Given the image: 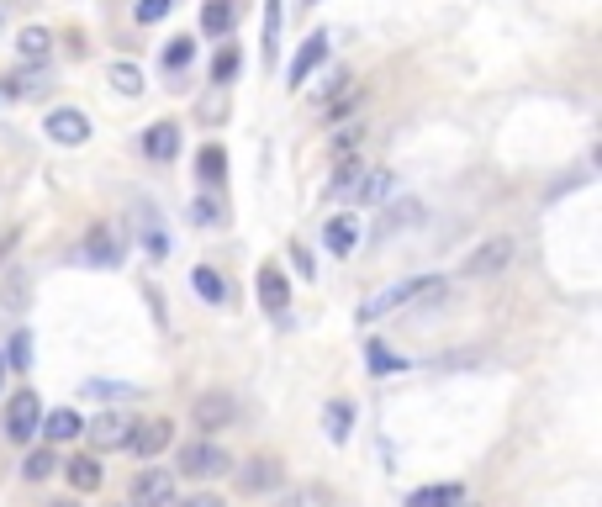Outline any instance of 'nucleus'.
<instances>
[{
	"mask_svg": "<svg viewBox=\"0 0 602 507\" xmlns=\"http://www.w3.org/2000/svg\"><path fill=\"white\" fill-rule=\"evenodd\" d=\"M191 280H196V291H201V302H228V280H222V275H217L212 265H201V270H196Z\"/></svg>",
	"mask_w": 602,
	"mask_h": 507,
	"instance_id": "obj_27",
	"label": "nucleus"
},
{
	"mask_svg": "<svg viewBox=\"0 0 602 507\" xmlns=\"http://www.w3.org/2000/svg\"><path fill=\"white\" fill-rule=\"evenodd\" d=\"M180 507H222V497H206V492H201V497H185Z\"/></svg>",
	"mask_w": 602,
	"mask_h": 507,
	"instance_id": "obj_44",
	"label": "nucleus"
},
{
	"mask_svg": "<svg viewBox=\"0 0 602 507\" xmlns=\"http://www.w3.org/2000/svg\"><path fill=\"white\" fill-rule=\"evenodd\" d=\"M85 259H101L106 270H111V265H122V254H117V243H111L106 228H96V233L85 238Z\"/></svg>",
	"mask_w": 602,
	"mask_h": 507,
	"instance_id": "obj_26",
	"label": "nucleus"
},
{
	"mask_svg": "<svg viewBox=\"0 0 602 507\" xmlns=\"http://www.w3.org/2000/svg\"><path fill=\"white\" fill-rule=\"evenodd\" d=\"M59 455H53V449H32V455H27V465H22V471H27V481H48L53 471H59Z\"/></svg>",
	"mask_w": 602,
	"mask_h": 507,
	"instance_id": "obj_28",
	"label": "nucleus"
},
{
	"mask_svg": "<svg viewBox=\"0 0 602 507\" xmlns=\"http://www.w3.org/2000/svg\"><path fill=\"white\" fill-rule=\"evenodd\" d=\"M323 243H328L333 254H344V259H349L354 249H360V222H354V217H328Z\"/></svg>",
	"mask_w": 602,
	"mask_h": 507,
	"instance_id": "obj_15",
	"label": "nucleus"
},
{
	"mask_svg": "<svg viewBox=\"0 0 602 507\" xmlns=\"http://www.w3.org/2000/svg\"><path fill=\"white\" fill-rule=\"evenodd\" d=\"M275 507H333V492H328V486H296V492H286V497H280Z\"/></svg>",
	"mask_w": 602,
	"mask_h": 507,
	"instance_id": "obj_25",
	"label": "nucleus"
},
{
	"mask_svg": "<svg viewBox=\"0 0 602 507\" xmlns=\"http://www.w3.org/2000/svg\"><path fill=\"white\" fill-rule=\"evenodd\" d=\"M280 48V0H265V64H275Z\"/></svg>",
	"mask_w": 602,
	"mask_h": 507,
	"instance_id": "obj_30",
	"label": "nucleus"
},
{
	"mask_svg": "<svg viewBox=\"0 0 602 507\" xmlns=\"http://www.w3.org/2000/svg\"><path fill=\"white\" fill-rule=\"evenodd\" d=\"M53 507H74V502H53Z\"/></svg>",
	"mask_w": 602,
	"mask_h": 507,
	"instance_id": "obj_45",
	"label": "nucleus"
},
{
	"mask_svg": "<svg viewBox=\"0 0 602 507\" xmlns=\"http://www.w3.org/2000/svg\"><path fill=\"white\" fill-rule=\"evenodd\" d=\"M85 397H133V386H117V381H85Z\"/></svg>",
	"mask_w": 602,
	"mask_h": 507,
	"instance_id": "obj_38",
	"label": "nucleus"
},
{
	"mask_svg": "<svg viewBox=\"0 0 602 507\" xmlns=\"http://www.w3.org/2000/svg\"><path fill=\"white\" fill-rule=\"evenodd\" d=\"M106 80H111V90H117V96H143V90H148V80H143L138 64H111Z\"/></svg>",
	"mask_w": 602,
	"mask_h": 507,
	"instance_id": "obj_23",
	"label": "nucleus"
},
{
	"mask_svg": "<svg viewBox=\"0 0 602 507\" xmlns=\"http://www.w3.org/2000/svg\"><path fill=\"white\" fill-rule=\"evenodd\" d=\"M191 217L201 222V228H212V222H217V206H212V201H206V196H201V201L191 206Z\"/></svg>",
	"mask_w": 602,
	"mask_h": 507,
	"instance_id": "obj_42",
	"label": "nucleus"
},
{
	"mask_svg": "<svg viewBox=\"0 0 602 507\" xmlns=\"http://www.w3.org/2000/svg\"><path fill=\"white\" fill-rule=\"evenodd\" d=\"M354 106H360V85H344V90H338V96L328 101V111H323V117H328V122H344Z\"/></svg>",
	"mask_w": 602,
	"mask_h": 507,
	"instance_id": "obj_31",
	"label": "nucleus"
},
{
	"mask_svg": "<svg viewBox=\"0 0 602 507\" xmlns=\"http://www.w3.org/2000/svg\"><path fill=\"white\" fill-rule=\"evenodd\" d=\"M48 138L53 143H64V148H80L85 138H90V117L85 111H74V106H59V111H48Z\"/></svg>",
	"mask_w": 602,
	"mask_h": 507,
	"instance_id": "obj_9",
	"label": "nucleus"
},
{
	"mask_svg": "<svg viewBox=\"0 0 602 507\" xmlns=\"http://www.w3.org/2000/svg\"><path fill=\"white\" fill-rule=\"evenodd\" d=\"M43 85H48V69H43V64H32L27 74H11V80H6V96L32 101V96H43Z\"/></svg>",
	"mask_w": 602,
	"mask_h": 507,
	"instance_id": "obj_21",
	"label": "nucleus"
},
{
	"mask_svg": "<svg viewBox=\"0 0 602 507\" xmlns=\"http://www.w3.org/2000/svg\"><path fill=\"white\" fill-rule=\"evenodd\" d=\"M133 507H175V476L148 465L133 476Z\"/></svg>",
	"mask_w": 602,
	"mask_h": 507,
	"instance_id": "obj_5",
	"label": "nucleus"
},
{
	"mask_svg": "<svg viewBox=\"0 0 602 507\" xmlns=\"http://www.w3.org/2000/svg\"><path fill=\"white\" fill-rule=\"evenodd\" d=\"M402 222H418V201H402V206H397V217H381L375 238H391V228H402Z\"/></svg>",
	"mask_w": 602,
	"mask_h": 507,
	"instance_id": "obj_35",
	"label": "nucleus"
},
{
	"mask_svg": "<svg viewBox=\"0 0 602 507\" xmlns=\"http://www.w3.org/2000/svg\"><path fill=\"white\" fill-rule=\"evenodd\" d=\"M444 291V275H412V280H397V286H386V291H375L360 302V323H375V317H391V312H402L412 307L418 296H439Z\"/></svg>",
	"mask_w": 602,
	"mask_h": 507,
	"instance_id": "obj_1",
	"label": "nucleus"
},
{
	"mask_svg": "<svg viewBox=\"0 0 602 507\" xmlns=\"http://www.w3.org/2000/svg\"><path fill=\"white\" fill-rule=\"evenodd\" d=\"M354 143H360V122H349V133H333V154H344Z\"/></svg>",
	"mask_w": 602,
	"mask_h": 507,
	"instance_id": "obj_41",
	"label": "nucleus"
},
{
	"mask_svg": "<svg viewBox=\"0 0 602 507\" xmlns=\"http://www.w3.org/2000/svg\"><path fill=\"white\" fill-rule=\"evenodd\" d=\"M238 74V48H217V59H212V85H228Z\"/></svg>",
	"mask_w": 602,
	"mask_h": 507,
	"instance_id": "obj_34",
	"label": "nucleus"
},
{
	"mask_svg": "<svg viewBox=\"0 0 602 507\" xmlns=\"http://www.w3.org/2000/svg\"><path fill=\"white\" fill-rule=\"evenodd\" d=\"M169 439H175V423L169 418H143V423H133V434H127V449H133L138 460H154L169 449Z\"/></svg>",
	"mask_w": 602,
	"mask_h": 507,
	"instance_id": "obj_6",
	"label": "nucleus"
},
{
	"mask_svg": "<svg viewBox=\"0 0 602 507\" xmlns=\"http://www.w3.org/2000/svg\"><path fill=\"white\" fill-rule=\"evenodd\" d=\"M16 53H22L27 64H48V53H53V32H48V27H27L22 37H16Z\"/></svg>",
	"mask_w": 602,
	"mask_h": 507,
	"instance_id": "obj_20",
	"label": "nucleus"
},
{
	"mask_svg": "<svg viewBox=\"0 0 602 507\" xmlns=\"http://www.w3.org/2000/svg\"><path fill=\"white\" fill-rule=\"evenodd\" d=\"M133 423L138 418H127V412H96V423H90V444H96V449H127Z\"/></svg>",
	"mask_w": 602,
	"mask_h": 507,
	"instance_id": "obj_11",
	"label": "nucleus"
},
{
	"mask_svg": "<svg viewBox=\"0 0 602 507\" xmlns=\"http://www.w3.org/2000/svg\"><path fill=\"white\" fill-rule=\"evenodd\" d=\"M37 428H43V434H48L53 444H69V439H80V434H85L80 412H69V407H59V412H53V418H43Z\"/></svg>",
	"mask_w": 602,
	"mask_h": 507,
	"instance_id": "obj_18",
	"label": "nucleus"
},
{
	"mask_svg": "<svg viewBox=\"0 0 602 507\" xmlns=\"http://www.w3.org/2000/svg\"><path fill=\"white\" fill-rule=\"evenodd\" d=\"M254 291H259V307H265V312H275V317H286V302H291V286H286V275H280L275 265H265V270H259V280H254Z\"/></svg>",
	"mask_w": 602,
	"mask_h": 507,
	"instance_id": "obj_12",
	"label": "nucleus"
},
{
	"mask_svg": "<svg viewBox=\"0 0 602 507\" xmlns=\"http://www.w3.org/2000/svg\"><path fill=\"white\" fill-rule=\"evenodd\" d=\"M307 6H317V0H307Z\"/></svg>",
	"mask_w": 602,
	"mask_h": 507,
	"instance_id": "obj_48",
	"label": "nucleus"
},
{
	"mask_svg": "<svg viewBox=\"0 0 602 507\" xmlns=\"http://www.w3.org/2000/svg\"><path fill=\"white\" fill-rule=\"evenodd\" d=\"M143 154L159 159V164H169V159L180 154V127H175V122H154V127L143 133Z\"/></svg>",
	"mask_w": 602,
	"mask_h": 507,
	"instance_id": "obj_14",
	"label": "nucleus"
},
{
	"mask_svg": "<svg viewBox=\"0 0 602 507\" xmlns=\"http://www.w3.org/2000/svg\"><path fill=\"white\" fill-rule=\"evenodd\" d=\"M228 449L222 444H185L180 449V476H196V481H212V476H222L228 471Z\"/></svg>",
	"mask_w": 602,
	"mask_h": 507,
	"instance_id": "obj_2",
	"label": "nucleus"
},
{
	"mask_svg": "<svg viewBox=\"0 0 602 507\" xmlns=\"http://www.w3.org/2000/svg\"><path fill=\"white\" fill-rule=\"evenodd\" d=\"M0 375H6V360H0Z\"/></svg>",
	"mask_w": 602,
	"mask_h": 507,
	"instance_id": "obj_47",
	"label": "nucleus"
},
{
	"mask_svg": "<svg viewBox=\"0 0 602 507\" xmlns=\"http://www.w3.org/2000/svg\"><path fill=\"white\" fill-rule=\"evenodd\" d=\"M196 175H201L206 185H217L222 175H228V154H222V148H217V143H206V148H201V154H196Z\"/></svg>",
	"mask_w": 602,
	"mask_h": 507,
	"instance_id": "obj_24",
	"label": "nucleus"
},
{
	"mask_svg": "<svg viewBox=\"0 0 602 507\" xmlns=\"http://www.w3.org/2000/svg\"><path fill=\"white\" fill-rule=\"evenodd\" d=\"M11 365H16V370H27V365H32V344H27V333H11Z\"/></svg>",
	"mask_w": 602,
	"mask_h": 507,
	"instance_id": "obj_39",
	"label": "nucleus"
},
{
	"mask_svg": "<svg viewBox=\"0 0 602 507\" xmlns=\"http://www.w3.org/2000/svg\"><path fill=\"white\" fill-rule=\"evenodd\" d=\"M191 59H196V43H191V37H175V43L164 48V69H169V74L191 69Z\"/></svg>",
	"mask_w": 602,
	"mask_h": 507,
	"instance_id": "obj_29",
	"label": "nucleus"
},
{
	"mask_svg": "<svg viewBox=\"0 0 602 507\" xmlns=\"http://www.w3.org/2000/svg\"><path fill=\"white\" fill-rule=\"evenodd\" d=\"M455 502H465V492L455 481H444V486H423V492H412L407 497V507H455Z\"/></svg>",
	"mask_w": 602,
	"mask_h": 507,
	"instance_id": "obj_22",
	"label": "nucleus"
},
{
	"mask_svg": "<svg viewBox=\"0 0 602 507\" xmlns=\"http://www.w3.org/2000/svg\"><path fill=\"white\" fill-rule=\"evenodd\" d=\"M391 196V169H360V180L349 185V201L354 206H375Z\"/></svg>",
	"mask_w": 602,
	"mask_h": 507,
	"instance_id": "obj_13",
	"label": "nucleus"
},
{
	"mask_svg": "<svg viewBox=\"0 0 602 507\" xmlns=\"http://www.w3.org/2000/svg\"><path fill=\"white\" fill-rule=\"evenodd\" d=\"M169 11H175V0H138V6H133L138 27H154V22H164Z\"/></svg>",
	"mask_w": 602,
	"mask_h": 507,
	"instance_id": "obj_33",
	"label": "nucleus"
},
{
	"mask_svg": "<svg viewBox=\"0 0 602 507\" xmlns=\"http://www.w3.org/2000/svg\"><path fill=\"white\" fill-rule=\"evenodd\" d=\"M291 254H296V270H301V275L312 280V275H317V265H312V254H307V249H291Z\"/></svg>",
	"mask_w": 602,
	"mask_h": 507,
	"instance_id": "obj_43",
	"label": "nucleus"
},
{
	"mask_svg": "<svg viewBox=\"0 0 602 507\" xmlns=\"http://www.w3.org/2000/svg\"><path fill=\"white\" fill-rule=\"evenodd\" d=\"M455 507H476V502H455Z\"/></svg>",
	"mask_w": 602,
	"mask_h": 507,
	"instance_id": "obj_46",
	"label": "nucleus"
},
{
	"mask_svg": "<svg viewBox=\"0 0 602 507\" xmlns=\"http://www.w3.org/2000/svg\"><path fill=\"white\" fill-rule=\"evenodd\" d=\"M370 370L386 375V370H402V360H397V354H391L386 344H370Z\"/></svg>",
	"mask_w": 602,
	"mask_h": 507,
	"instance_id": "obj_37",
	"label": "nucleus"
},
{
	"mask_svg": "<svg viewBox=\"0 0 602 507\" xmlns=\"http://www.w3.org/2000/svg\"><path fill=\"white\" fill-rule=\"evenodd\" d=\"M323 59H328V32H312L307 43L296 48V59H291V69H286V85H291V90H301L312 69H323Z\"/></svg>",
	"mask_w": 602,
	"mask_h": 507,
	"instance_id": "obj_10",
	"label": "nucleus"
},
{
	"mask_svg": "<svg viewBox=\"0 0 602 507\" xmlns=\"http://www.w3.org/2000/svg\"><path fill=\"white\" fill-rule=\"evenodd\" d=\"M513 254H518V243H513V238H486V243H476V254L465 259V275H470V280L497 275V270L513 265Z\"/></svg>",
	"mask_w": 602,
	"mask_h": 507,
	"instance_id": "obj_4",
	"label": "nucleus"
},
{
	"mask_svg": "<svg viewBox=\"0 0 602 507\" xmlns=\"http://www.w3.org/2000/svg\"><path fill=\"white\" fill-rule=\"evenodd\" d=\"M64 476H69L74 492H96V486H101V465H96V455H74V460H64Z\"/></svg>",
	"mask_w": 602,
	"mask_h": 507,
	"instance_id": "obj_19",
	"label": "nucleus"
},
{
	"mask_svg": "<svg viewBox=\"0 0 602 507\" xmlns=\"http://www.w3.org/2000/svg\"><path fill=\"white\" fill-rule=\"evenodd\" d=\"M191 418H196V428H206V434H217V428H228V423L238 418V402L228 397V391H206V397H196Z\"/></svg>",
	"mask_w": 602,
	"mask_h": 507,
	"instance_id": "obj_8",
	"label": "nucleus"
},
{
	"mask_svg": "<svg viewBox=\"0 0 602 507\" xmlns=\"http://www.w3.org/2000/svg\"><path fill=\"white\" fill-rule=\"evenodd\" d=\"M37 423H43V402H37L32 391H16L11 407H6V439L11 444H27L37 434Z\"/></svg>",
	"mask_w": 602,
	"mask_h": 507,
	"instance_id": "obj_3",
	"label": "nucleus"
},
{
	"mask_svg": "<svg viewBox=\"0 0 602 507\" xmlns=\"http://www.w3.org/2000/svg\"><path fill=\"white\" fill-rule=\"evenodd\" d=\"M233 22H238V6H233V0H206V6H201V32H206V37H228Z\"/></svg>",
	"mask_w": 602,
	"mask_h": 507,
	"instance_id": "obj_16",
	"label": "nucleus"
},
{
	"mask_svg": "<svg viewBox=\"0 0 602 507\" xmlns=\"http://www.w3.org/2000/svg\"><path fill=\"white\" fill-rule=\"evenodd\" d=\"M344 85H349V74H344V69H333V74H323V85H312V96H338Z\"/></svg>",
	"mask_w": 602,
	"mask_h": 507,
	"instance_id": "obj_40",
	"label": "nucleus"
},
{
	"mask_svg": "<svg viewBox=\"0 0 602 507\" xmlns=\"http://www.w3.org/2000/svg\"><path fill=\"white\" fill-rule=\"evenodd\" d=\"M323 423H328V439H333V444H349V434H354V402L333 397V402L323 407Z\"/></svg>",
	"mask_w": 602,
	"mask_h": 507,
	"instance_id": "obj_17",
	"label": "nucleus"
},
{
	"mask_svg": "<svg viewBox=\"0 0 602 507\" xmlns=\"http://www.w3.org/2000/svg\"><path fill=\"white\" fill-rule=\"evenodd\" d=\"M201 122H206V127H217V122H228V90H222V85H217V90H212V96H206V101H201Z\"/></svg>",
	"mask_w": 602,
	"mask_h": 507,
	"instance_id": "obj_32",
	"label": "nucleus"
},
{
	"mask_svg": "<svg viewBox=\"0 0 602 507\" xmlns=\"http://www.w3.org/2000/svg\"><path fill=\"white\" fill-rule=\"evenodd\" d=\"M286 481V465H280L275 455H254L249 465H238V486L249 497H259V492H275V486Z\"/></svg>",
	"mask_w": 602,
	"mask_h": 507,
	"instance_id": "obj_7",
	"label": "nucleus"
},
{
	"mask_svg": "<svg viewBox=\"0 0 602 507\" xmlns=\"http://www.w3.org/2000/svg\"><path fill=\"white\" fill-rule=\"evenodd\" d=\"M360 169H365L360 159H349V164H338V175H333V196H349V185H354V180H360Z\"/></svg>",
	"mask_w": 602,
	"mask_h": 507,
	"instance_id": "obj_36",
	"label": "nucleus"
}]
</instances>
